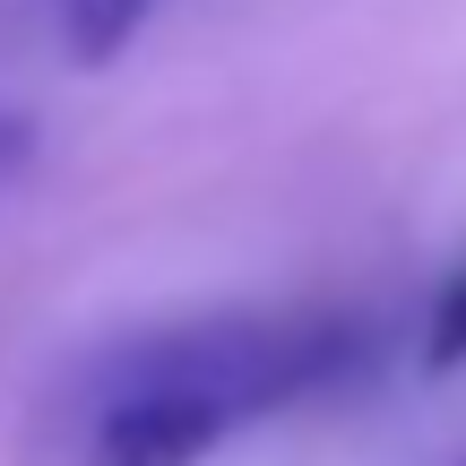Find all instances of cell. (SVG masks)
I'll return each instance as SVG.
<instances>
[{
  "label": "cell",
  "instance_id": "obj_1",
  "mask_svg": "<svg viewBox=\"0 0 466 466\" xmlns=\"http://www.w3.org/2000/svg\"><path fill=\"white\" fill-rule=\"evenodd\" d=\"M389 329L363 302H233L138 329L78 389V466H208L242 432L346 398L380 371Z\"/></svg>",
  "mask_w": 466,
  "mask_h": 466
},
{
  "label": "cell",
  "instance_id": "obj_4",
  "mask_svg": "<svg viewBox=\"0 0 466 466\" xmlns=\"http://www.w3.org/2000/svg\"><path fill=\"white\" fill-rule=\"evenodd\" d=\"M35 156V121L26 113H9V104H0V190L17 182V165H26Z\"/></svg>",
  "mask_w": 466,
  "mask_h": 466
},
{
  "label": "cell",
  "instance_id": "obj_3",
  "mask_svg": "<svg viewBox=\"0 0 466 466\" xmlns=\"http://www.w3.org/2000/svg\"><path fill=\"white\" fill-rule=\"evenodd\" d=\"M415 354H423V371H466V259L441 277L432 311H423V329H415Z\"/></svg>",
  "mask_w": 466,
  "mask_h": 466
},
{
  "label": "cell",
  "instance_id": "obj_5",
  "mask_svg": "<svg viewBox=\"0 0 466 466\" xmlns=\"http://www.w3.org/2000/svg\"><path fill=\"white\" fill-rule=\"evenodd\" d=\"M458 466H466V458H458Z\"/></svg>",
  "mask_w": 466,
  "mask_h": 466
},
{
  "label": "cell",
  "instance_id": "obj_2",
  "mask_svg": "<svg viewBox=\"0 0 466 466\" xmlns=\"http://www.w3.org/2000/svg\"><path fill=\"white\" fill-rule=\"evenodd\" d=\"M147 17H156V0H52V35L78 69H113L147 35Z\"/></svg>",
  "mask_w": 466,
  "mask_h": 466
}]
</instances>
